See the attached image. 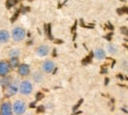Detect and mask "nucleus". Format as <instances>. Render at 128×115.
I'll return each mask as SVG.
<instances>
[{"label": "nucleus", "mask_w": 128, "mask_h": 115, "mask_svg": "<svg viewBox=\"0 0 128 115\" xmlns=\"http://www.w3.org/2000/svg\"><path fill=\"white\" fill-rule=\"evenodd\" d=\"M55 69H56V66H55L54 61L50 60V59H47L41 64V72L46 74H50L53 73Z\"/></svg>", "instance_id": "39448f33"}, {"label": "nucleus", "mask_w": 128, "mask_h": 115, "mask_svg": "<svg viewBox=\"0 0 128 115\" xmlns=\"http://www.w3.org/2000/svg\"><path fill=\"white\" fill-rule=\"evenodd\" d=\"M121 32H122L124 34H127L128 35V28H127V27H121Z\"/></svg>", "instance_id": "dca6fc26"}, {"label": "nucleus", "mask_w": 128, "mask_h": 115, "mask_svg": "<svg viewBox=\"0 0 128 115\" xmlns=\"http://www.w3.org/2000/svg\"><path fill=\"white\" fill-rule=\"evenodd\" d=\"M93 55L96 60H104L106 58V50L104 48H96V50H94Z\"/></svg>", "instance_id": "9b49d317"}, {"label": "nucleus", "mask_w": 128, "mask_h": 115, "mask_svg": "<svg viewBox=\"0 0 128 115\" xmlns=\"http://www.w3.org/2000/svg\"><path fill=\"white\" fill-rule=\"evenodd\" d=\"M28 1H30V0H28Z\"/></svg>", "instance_id": "f3484780"}, {"label": "nucleus", "mask_w": 128, "mask_h": 115, "mask_svg": "<svg viewBox=\"0 0 128 115\" xmlns=\"http://www.w3.org/2000/svg\"><path fill=\"white\" fill-rule=\"evenodd\" d=\"M107 50H108V53L112 54V55H114V54H116L118 52H119L118 47L115 46L114 44H108V45H107Z\"/></svg>", "instance_id": "2eb2a0df"}, {"label": "nucleus", "mask_w": 128, "mask_h": 115, "mask_svg": "<svg viewBox=\"0 0 128 115\" xmlns=\"http://www.w3.org/2000/svg\"><path fill=\"white\" fill-rule=\"evenodd\" d=\"M12 108L14 115H24L27 110V104L24 100H16L12 104Z\"/></svg>", "instance_id": "f03ea898"}, {"label": "nucleus", "mask_w": 128, "mask_h": 115, "mask_svg": "<svg viewBox=\"0 0 128 115\" xmlns=\"http://www.w3.org/2000/svg\"><path fill=\"white\" fill-rule=\"evenodd\" d=\"M11 39V34L7 30H0V44L4 45V44H7Z\"/></svg>", "instance_id": "9d476101"}, {"label": "nucleus", "mask_w": 128, "mask_h": 115, "mask_svg": "<svg viewBox=\"0 0 128 115\" xmlns=\"http://www.w3.org/2000/svg\"><path fill=\"white\" fill-rule=\"evenodd\" d=\"M20 54H21V50L19 48H12L10 52H8V56L10 58H19Z\"/></svg>", "instance_id": "4468645a"}, {"label": "nucleus", "mask_w": 128, "mask_h": 115, "mask_svg": "<svg viewBox=\"0 0 128 115\" xmlns=\"http://www.w3.org/2000/svg\"><path fill=\"white\" fill-rule=\"evenodd\" d=\"M26 35H27V32L26 30L24 28V27H20V26H16L14 27L11 32V36L12 39L14 40L16 42H20L22 41L24 39L26 38Z\"/></svg>", "instance_id": "7ed1b4c3"}, {"label": "nucleus", "mask_w": 128, "mask_h": 115, "mask_svg": "<svg viewBox=\"0 0 128 115\" xmlns=\"http://www.w3.org/2000/svg\"><path fill=\"white\" fill-rule=\"evenodd\" d=\"M35 53L41 58L47 56V55L50 53V47L47 46V45H40V46L35 50Z\"/></svg>", "instance_id": "1a4fd4ad"}, {"label": "nucleus", "mask_w": 128, "mask_h": 115, "mask_svg": "<svg viewBox=\"0 0 128 115\" xmlns=\"http://www.w3.org/2000/svg\"><path fill=\"white\" fill-rule=\"evenodd\" d=\"M16 70H18V74L22 78H26L31 74V67L27 64H20L19 67L16 68Z\"/></svg>", "instance_id": "6e6552de"}, {"label": "nucleus", "mask_w": 128, "mask_h": 115, "mask_svg": "<svg viewBox=\"0 0 128 115\" xmlns=\"http://www.w3.org/2000/svg\"><path fill=\"white\" fill-rule=\"evenodd\" d=\"M32 78H33V81L36 82V84H40V82L44 81V74L40 70H35L34 73L32 74Z\"/></svg>", "instance_id": "f8f14e48"}, {"label": "nucleus", "mask_w": 128, "mask_h": 115, "mask_svg": "<svg viewBox=\"0 0 128 115\" xmlns=\"http://www.w3.org/2000/svg\"><path fill=\"white\" fill-rule=\"evenodd\" d=\"M0 115H14L11 101L6 100L4 102H1V104H0Z\"/></svg>", "instance_id": "423d86ee"}, {"label": "nucleus", "mask_w": 128, "mask_h": 115, "mask_svg": "<svg viewBox=\"0 0 128 115\" xmlns=\"http://www.w3.org/2000/svg\"><path fill=\"white\" fill-rule=\"evenodd\" d=\"M11 70L12 68L7 60H0V78L8 75L11 73Z\"/></svg>", "instance_id": "0eeeda50"}, {"label": "nucleus", "mask_w": 128, "mask_h": 115, "mask_svg": "<svg viewBox=\"0 0 128 115\" xmlns=\"http://www.w3.org/2000/svg\"><path fill=\"white\" fill-rule=\"evenodd\" d=\"M33 89H34V86H33V82L27 79L20 81L19 82V88H18V93H20L21 95L28 96L33 93Z\"/></svg>", "instance_id": "f257e3e1"}, {"label": "nucleus", "mask_w": 128, "mask_h": 115, "mask_svg": "<svg viewBox=\"0 0 128 115\" xmlns=\"http://www.w3.org/2000/svg\"><path fill=\"white\" fill-rule=\"evenodd\" d=\"M18 88H19V82H18V80L12 79L11 82H10V84L5 87L6 96H7V98H11V96L16 95V93H18Z\"/></svg>", "instance_id": "20e7f679"}, {"label": "nucleus", "mask_w": 128, "mask_h": 115, "mask_svg": "<svg viewBox=\"0 0 128 115\" xmlns=\"http://www.w3.org/2000/svg\"><path fill=\"white\" fill-rule=\"evenodd\" d=\"M7 61H8V64H10V66H11L12 69H16L20 65L19 58H10Z\"/></svg>", "instance_id": "ddd939ff"}]
</instances>
